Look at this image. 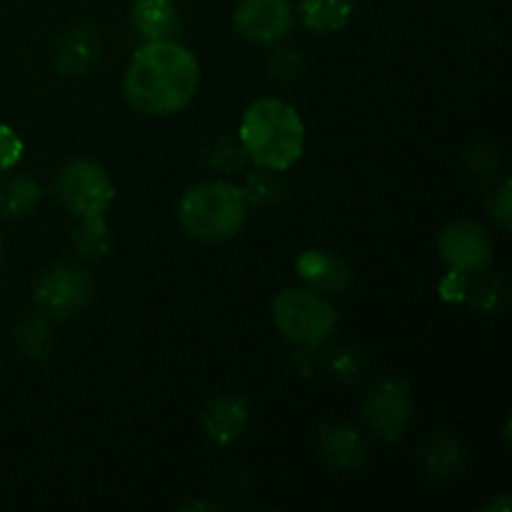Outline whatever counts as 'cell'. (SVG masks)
I'll list each match as a JSON object with an SVG mask.
<instances>
[{
    "label": "cell",
    "mask_w": 512,
    "mask_h": 512,
    "mask_svg": "<svg viewBox=\"0 0 512 512\" xmlns=\"http://www.w3.org/2000/svg\"><path fill=\"white\" fill-rule=\"evenodd\" d=\"M273 320L285 340L300 348H318L333 335L338 310L313 288H285L273 300Z\"/></svg>",
    "instance_id": "5"
},
{
    "label": "cell",
    "mask_w": 512,
    "mask_h": 512,
    "mask_svg": "<svg viewBox=\"0 0 512 512\" xmlns=\"http://www.w3.org/2000/svg\"><path fill=\"white\" fill-rule=\"evenodd\" d=\"M490 210H493V218L498 220L500 228L510 230L512 223V203H510V183L505 180L498 190L493 193V200H490Z\"/></svg>",
    "instance_id": "21"
},
{
    "label": "cell",
    "mask_w": 512,
    "mask_h": 512,
    "mask_svg": "<svg viewBox=\"0 0 512 512\" xmlns=\"http://www.w3.org/2000/svg\"><path fill=\"white\" fill-rule=\"evenodd\" d=\"M365 420L383 440H400L413 423V390L403 378L385 375L365 398Z\"/></svg>",
    "instance_id": "6"
},
{
    "label": "cell",
    "mask_w": 512,
    "mask_h": 512,
    "mask_svg": "<svg viewBox=\"0 0 512 512\" xmlns=\"http://www.w3.org/2000/svg\"><path fill=\"white\" fill-rule=\"evenodd\" d=\"M295 25L290 0H240L233 13V28L243 40L255 45L280 43Z\"/></svg>",
    "instance_id": "9"
},
{
    "label": "cell",
    "mask_w": 512,
    "mask_h": 512,
    "mask_svg": "<svg viewBox=\"0 0 512 512\" xmlns=\"http://www.w3.org/2000/svg\"><path fill=\"white\" fill-rule=\"evenodd\" d=\"M200 65L193 50L175 38L150 40L138 48L123 78L130 108L143 115H173L193 103Z\"/></svg>",
    "instance_id": "1"
},
{
    "label": "cell",
    "mask_w": 512,
    "mask_h": 512,
    "mask_svg": "<svg viewBox=\"0 0 512 512\" xmlns=\"http://www.w3.org/2000/svg\"><path fill=\"white\" fill-rule=\"evenodd\" d=\"M295 270L318 293H340L353 280L350 265L338 255L328 253V250H305L295 260Z\"/></svg>",
    "instance_id": "12"
},
{
    "label": "cell",
    "mask_w": 512,
    "mask_h": 512,
    "mask_svg": "<svg viewBox=\"0 0 512 512\" xmlns=\"http://www.w3.org/2000/svg\"><path fill=\"white\" fill-rule=\"evenodd\" d=\"M100 58V38L93 28H75L60 38L55 65L63 75H85Z\"/></svg>",
    "instance_id": "14"
},
{
    "label": "cell",
    "mask_w": 512,
    "mask_h": 512,
    "mask_svg": "<svg viewBox=\"0 0 512 512\" xmlns=\"http://www.w3.org/2000/svg\"><path fill=\"white\" fill-rule=\"evenodd\" d=\"M250 423V408L248 400L238 398V395H223V398L210 400L200 413V425H203L205 438L213 445L235 443L243 435V430Z\"/></svg>",
    "instance_id": "10"
},
{
    "label": "cell",
    "mask_w": 512,
    "mask_h": 512,
    "mask_svg": "<svg viewBox=\"0 0 512 512\" xmlns=\"http://www.w3.org/2000/svg\"><path fill=\"white\" fill-rule=\"evenodd\" d=\"M238 140L258 168L283 173L305 150V125L298 110L280 98H260L243 113Z\"/></svg>",
    "instance_id": "2"
},
{
    "label": "cell",
    "mask_w": 512,
    "mask_h": 512,
    "mask_svg": "<svg viewBox=\"0 0 512 512\" xmlns=\"http://www.w3.org/2000/svg\"><path fill=\"white\" fill-rule=\"evenodd\" d=\"M93 293L95 283L88 270L60 265V268L40 275L33 290V300L40 313L50 315V318H68V315L83 310L93 300Z\"/></svg>",
    "instance_id": "8"
},
{
    "label": "cell",
    "mask_w": 512,
    "mask_h": 512,
    "mask_svg": "<svg viewBox=\"0 0 512 512\" xmlns=\"http://www.w3.org/2000/svg\"><path fill=\"white\" fill-rule=\"evenodd\" d=\"M245 150L243 145L233 143L230 138H218L213 140V145H210L208 150H205V160H208L210 168L220 170V173H235V170L243 168L245 163Z\"/></svg>",
    "instance_id": "18"
},
{
    "label": "cell",
    "mask_w": 512,
    "mask_h": 512,
    "mask_svg": "<svg viewBox=\"0 0 512 512\" xmlns=\"http://www.w3.org/2000/svg\"><path fill=\"white\" fill-rule=\"evenodd\" d=\"M353 15V0H303L300 18L318 33H335L345 28Z\"/></svg>",
    "instance_id": "15"
},
{
    "label": "cell",
    "mask_w": 512,
    "mask_h": 512,
    "mask_svg": "<svg viewBox=\"0 0 512 512\" xmlns=\"http://www.w3.org/2000/svg\"><path fill=\"white\" fill-rule=\"evenodd\" d=\"M23 158V140L10 125H0V170H10Z\"/></svg>",
    "instance_id": "20"
},
{
    "label": "cell",
    "mask_w": 512,
    "mask_h": 512,
    "mask_svg": "<svg viewBox=\"0 0 512 512\" xmlns=\"http://www.w3.org/2000/svg\"><path fill=\"white\" fill-rule=\"evenodd\" d=\"M40 200V188L28 175H13L0 183V215L5 218H23L33 213Z\"/></svg>",
    "instance_id": "17"
},
{
    "label": "cell",
    "mask_w": 512,
    "mask_h": 512,
    "mask_svg": "<svg viewBox=\"0 0 512 512\" xmlns=\"http://www.w3.org/2000/svg\"><path fill=\"white\" fill-rule=\"evenodd\" d=\"M0 258H3V238H0Z\"/></svg>",
    "instance_id": "22"
},
{
    "label": "cell",
    "mask_w": 512,
    "mask_h": 512,
    "mask_svg": "<svg viewBox=\"0 0 512 512\" xmlns=\"http://www.w3.org/2000/svg\"><path fill=\"white\" fill-rule=\"evenodd\" d=\"M440 260L460 275L483 273L495 255L493 235L473 220H453L438 235Z\"/></svg>",
    "instance_id": "7"
},
{
    "label": "cell",
    "mask_w": 512,
    "mask_h": 512,
    "mask_svg": "<svg viewBox=\"0 0 512 512\" xmlns=\"http://www.w3.org/2000/svg\"><path fill=\"white\" fill-rule=\"evenodd\" d=\"M55 193L70 213L78 215L83 228L108 233L105 218L115 200V185L103 165L85 158L70 160L58 173Z\"/></svg>",
    "instance_id": "4"
},
{
    "label": "cell",
    "mask_w": 512,
    "mask_h": 512,
    "mask_svg": "<svg viewBox=\"0 0 512 512\" xmlns=\"http://www.w3.org/2000/svg\"><path fill=\"white\" fill-rule=\"evenodd\" d=\"M15 340H18V348L23 350L28 358H45L50 345H53V340H50V330L45 328L43 320H25V323L18 328Z\"/></svg>",
    "instance_id": "19"
},
{
    "label": "cell",
    "mask_w": 512,
    "mask_h": 512,
    "mask_svg": "<svg viewBox=\"0 0 512 512\" xmlns=\"http://www.w3.org/2000/svg\"><path fill=\"white\" fill-rule=\"evenodd\" d=\"M130 23L143 43L168 40L180 28L178 8L173 0H135L130 8Z\"/></svg>",
    "instance_id": "13"
},
{
    "label": "cell",
    "mask_w": 512,
    "mask_h": 512,
    "mask_svg": "<svg viewBox=\"0 0 512 512\" xmlns=\"http://www.w3.org/2000/svg\"><path fill=\"white\" fill-rule=\"evenodd\" d=\"M423 460L430 475H435V478H450V475H458L463 470L465 450L453 435L438 433L425 445Z\"/></svg>",
    "instance_id": "16"
},
{
    "label": "cell",
    "mask_w": 512,
    "mask_h": 512,
    "mask_svg": "<svg viewBox=\"0 0 512 512\" xmlns=\"http://www.w3.org/2000/svg\"><path fill=\"white\" fill-rule=\"evenodd\" d=\"M318 448L328 465L338 470H358L368 458L365 438L343 420L325 423L318 433Z\"/></svg>",
    "instance_id": "11"
},
{
    "label": "cell",
    "mask_w": 512,
    "mask_h": 512,
    "mask_svg": "<svg viewBox=\"0 0 512 512\" xmlns=\"http://www.w3.org/2000/svg\"><path fill=\"white\" fill-rule=\"evenodd\" d=\"M248 215L245 190L225 180L190 185L178 203L180 228L195 240L220 243L240 233Z\"/></svg>",
    "instance_id": "3"
}]
</instances>
